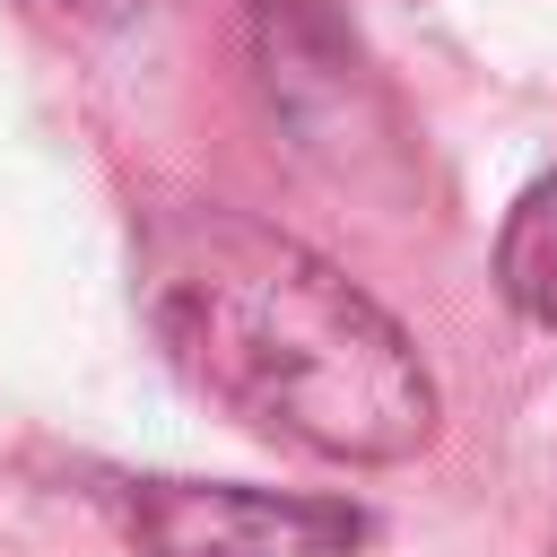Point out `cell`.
Masks as SVG:
<instances>
[{"mask_svg": "<svg viewBox=\"0 0 557 557\" xmlns=\"http://www.w3.org/2000/svg\"><path fill=\"white\" fill-rule=\"evenodd\" d=\"M139 313L191 392L296 453L374 470L435 435L409 331L339 261L235 200L139 218Z\"/></svg>", "mask_w": 557, "mask_h": 557, "instance_id": "1", "label": "cell"}, {"mask_svg": "<svg viewBox=\"0 0 557 557\" xmlns=\"http://www.w3.org/2000/svg\"><path fill=\"white\" fill-rule=\"evenodd\" d=\"M87 496L148 557H357L366 540L348 496H278L235 479H96Z\"/></svg>", "mask_w": 557, "mask_h": 557, "instance_id": "2", "label": "cell"}, {"mask_svg": "<svg viewBox=\"0 0 557 557\" xmlns=\"http://www.w3.org/2000/svg\"><path fill=\"white\" fill-rule=\"evenodd\" d=\"M252 61H261L270 113L305 148H339V174L357 148H392L383 87L366 78L357 44L339 35V17L322 0H252Z\"/></svg>", "mask_w": 557, "mask_h": 557, "instance_id": "3", "label": "cell"}, {"mask_svg": "<svg viewBox=\"0 0 557 557\" xmlns=\"http://www.w3.org/2000/svg\"><path fill=\"white\" fill-rule=\"evenodd\" d=\"M496 287L522 322L557 331V174H540L496 226Z\"/></svg>", "mask_w": 557, "mask_h": 557, "instance_id": "4", "label": "cell"}, {"mask_svg": "<svg viewBox=\"0 0 557 557\" xmlns=\"http://www.w3.org/2000/svg\"><path fill=\"white\" fill-rule=\"evenodd\" d=\"M44 17H70V26H104V17H122L131 0H35Z\"/></svg>", "mask_w": 557, "mask_h": 557, "instance_id": "5", "label": "cell"}]
</instances>
